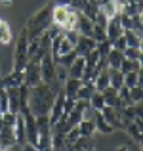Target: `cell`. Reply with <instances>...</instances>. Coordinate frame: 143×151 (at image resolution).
<instances>
[{
	"label": "cell",
	"mask_w": 143,
	"mask_h": 151,
	"mask_svg": "<svg viewBox=\"0 0 143 151\" xmlns=\"http://www.w3.org/2000/svg\"><path fill=\"white\" fill-rule=\"evenodd\" d=\"M0 84H2V88H14V86L25 84L23 71H14V69H11L10 75H6V77H0Z\"/></svg>",
	"instance_id": "cell-9"
},
{
	"label": "cell",
	"mask_w": 143,
	"mask_h": 151,
	"mask_svg": "<svg viewBox=\"0 0 143 151\" xmlns=\"http://www.w3.org/2000/svg\"><path fill=\"white\" fill-rule=\"evenodd\" d=\"M14 145H17L14 126H6V124H4L2 128H0V147L8 149V147H14Z\"/></svg>",
	"instance_id": "cell-10"
},
{
	"label": "cell",
	"mask_w": 143,
	"mask_h": 151,
	"mask_svg": "<svg viewBox=\"0 0 143 151\" xmlns=\"http://www.w3.org/2000/svg\"><path fill=\"white\" fill-rule=\"evenodd\" d=\"M2 151H19L17 145H14V147H8V149H2Z\"/></svg>",
	"instance_id": "cell-42"
},
{
	"label": "cell",
	"mask_w": 143,
	"mask_h": 151,
	"mask_svg": "<svg viewBox=\"0 0 143 151\" xmlns=\"http://www.w3.org/2000/svg\"><path fill=\"white\" fill-rule=\"evenodd\" d=\"M95 46H97V42H95L92 37H84V35H80L77 46H74V50H77V54L80 55V58H84V55H88Z\"/></svg>",
	"instance_id": "cell-11"
},
{
	"label": "cell",
	"mask_w": 143,
	"mask_h": 151,
	"mask_svg": "<svg viewBox=\"0 0 143 151\" xmlns=\"http://www.w3.org/2000/svg\"><path fill=\"white\" fill-rule=\"evenodd\" d=\"M94 92H95V88H94V86L82 84L80 88H78V92H77V100H88V101H90V98L94 96Z\"/></svg>",
	"instance_id": "cell-26"
},
{
	"label": "cell",
	"mask_w": 143,
	"mask_h": 151,
	"mask_svg": "<svg viewBox=\"0 0 143 151\" xmlns=\"http://www.w3.org/2000/svg\"><path fill=\"white\" fill-rule=\"evenodd\" d=\"M109 69V78H111V86L113 88H122L124 86V73H122L120 69H111V67H107Z\"/></svg>",
	"instance_id": "cell-20"
},
{
	"label": "cell",
	"mask_w": 143,
	"mask_h": 151,
	"mask_svg": "<svg viewBox=\"0 0 143 151\" xmlns=\"http://www.w3.org/2000/svg\"><path fill=\"white\" fill-rule=\"evenodd\" d=\"M122 61H124V52L111 48V52L107 54V67H111V69H118Z\"/></svg>",
	"instance_id": "cell-18"
},
{
	"label": "cell",
	"mask_w": 143,
	"mask_h": 151,
	"mask_svg": "<svg viewBox=\"0 0 143 151\" xmlns=\"http://www.w3.org/2000/svg\"><path fill=\"white\" fill-rule=\"evenodd\" d=\"M4 126V122H2V115H0V128H2Z\"/></svg>",
	"instance_id": "cell-46"
},
{
	"label": "cell",
	"mask_w": 143,
	"mask_h": 151,
	"mask_svg": "<svg viewBox=\"0 0 143 151\" xmlns=\"http://www.w3.org/2000/svg\"><path fill=\"white\" fill-rule=\"evenodd\" d=\"M118 69L122 71V73H137V71L141 69V63H139V59H128V58H124V61L120 63V67Z\"/></svg>",
	"instance_id": "cell-22"
},
{
	"label": "cell",
	"mask_w": 143,
	"mask_h": 151,
	"mask_svg": "<svg viewBox=\"0 0 143 151\" xmlns=\"http://www.w3.org/2000/svg\"><path fill=\"white\" fill-rule=\"evenodd\" d=\"M92 121H94V124H95V130L97 132H101V134H111L113 132V126L107 122V119L103 117V113L101 111H94V117H92Z\"/></svg>",
	"instance_id": "cell-13"
},
{
	"label": "cell",
	"mask_w": 143,
	"mask_h": 151,
	"mask_svg": "<svg viewBox=\"0 0 143 151\" xmlns=\"http://www.w3.org/2000/svg\"><path fill=\"white\" fill-rule=\"evenodd\" d=\"M55 78H57L59 84H63V82L69 78V69H67L65 65H59V63H55Z\"/></svg>",
	"instance_id": "cell-28"
},
{
	"label": "cell",
	"mask_w": 143,
	"mask_h": 151,
	"mask_svg": "<svg viewBox=\"0 0 143 151\" xmlns=\"http://www.w3.org/2000/svg\"><path fill=\"white\" fill-rule=\"evenodd\" d=\"M117 151H128V147H126V145H122V147H118Z\"/></svg>",
	"instance_id": "cell-43"
},
{
	"label": "cell",
	"mask_w": 143,
	"mask_h": 151,
	"mask_svg": "<svg viewBox=\"0 0 143 151\" xmlns=\"http://www.w3.org/2000/svg\"><path fill=\"white\" fill-rule=\"evenodd\" d=\"M111 44H113V48H114V50H120V52H124L126 48H128V42H126L124 35H120L118 38H114V40L111 42Z\"/></svg>",
	"instance_id": "cell-32"
},
{
	"label": "cell",
	"mask_w": 143,
	"mask_h": 151,
	"mask_svg": "<svg viewBox=\"0 0 143 151\" xmlns=\"http://www.w3.org/2000/svg\"><path fill=\"white\" fill-rule=\"evenodd\" d=\"M29 86H14V88H6L8 92V103H10L11 113H23L29 109Z\"/></svg>",
	"instance_id": "cell-3"
},
{
	"label": "cell",
	"mask_w": 143,
	"mask_h": 151,
	"mask_svg": "<svg viewBox=\"0 0 143 151\" xmlns=\"http://www.w3.org/2000/svg\"><path fill=\"white\" fill-rule=\"evenodd\" d=\"M77 58H78L77 50H73V52H69V54H65V55H59V58L55 59V63H59V65H65V67H69V65H71V63H73Z\"/></svg>",
	"instance_id": "cell-27"
},
{
	"label": "cell",
	"mask_w": 143,
	"mask_h": 151,
	"mask_svg": "<svg viewBox=\"0 0 143 151\" xmlns=\"http://www.w3.org/2000/svg\"><path fill=\"white\" fill-rule=\"evenodd\" d=\"M61 92V86H51L40 82L38 86L29 90V111L38 117V115H48L51 109L55 96Z\"/></svg>",
	"instance_id": "cell-1"
},
{
	"label": "cell",
	"mask_w": 143,
	"mask_h": 151,
	"mask_svg": "<svg viewBox=\"0 0 143 151\" xmlns=\"http://www.w3.org/2000/svg\"><path fill=\"white\" fill-rule=\"evenodd\" d=\"M78 138H80V132H78V126H73V128H71L69 132L65 134V140H67V144H73V142H77Z\"/></svg>",
	"instance_id": "cell-36"
},
{
	"label": "cell",
	"mask_w": 143,
	"mask_h": 151,
	"mask_svg": "<svg viewBox=\"0 0 143 151\" xmlns=\"http://www.w3.org/2000/svg\"><path fill=\"white\" fill-rule=\"evenodd\" d=\"M84 61H86V65H90V67H97L99 61H101V54H99V50L94 48L88 55H84Z\"/></svg>",
	"instance_id": "cell-25"
},
{
	"label": "cell",
	"mask_w": 143,
	"mask_h": 151,
	"mask_svg": "<svg viewBox=\"0 0 143 151\" xmlns=\"http://www.w3.org/2000/svg\"><path fill=\"white\" fill-rule=\"evenodd\" d=\"M14 35H11V29L2 17H0V44H10Z\"/></svg>",
	"instance_id": "cell-23"
},
{
	"label": "cell",
	"mask_w": 143,
	"mask_h": 151,
	"mask_svg": "<svg viewBox=\"0 0 143 151\" xmlns=\"http://www.w3.org/2000/svg\"><path fill=\"white\" fill-rule=\"evenodd\" d=\"M19 151H21V149H19Z\"/></svg>",
	"instance_id": "cell-48"
},
{
	"label": "cell",
	"mask_w": 143,
	"mask_h": 151,
	"mask_svg": "<svg viewBox=\"0 0 143 151\" xmlns=\"http://www.w3.org/2000/svg\"><path fill=\"white\" fill-rule=\"evenodd\" d=\"M54 4H61V6H71V0H54Z\"/></svg>",
	"instance_id": "cell-40"
},
{
	"label": "cell",
	"mask_w": 143,
	"mask_h": 151,
	"mask_svg": "<svg viewBox=\"0 0 143 151\" xmlns=\"http://www.w3.org/2000/svg\"><path fill=\"white\" fill-rule=\"evenodd\" d=\"M73 12H74L73 6H61V4H54V10H51V21H54L55 25H59V29H61L63 23L67 21V17H69Z\"/></svg>",
	"instance_id": "cell-7"
},
{
	"label": "cell",
	"mask_w": 143,
	"mask_h": 151,
	"mask_svg": "<svg viewBox=\"0 0 143 151\" xmlns=\"http://www.w3.org/2000/svg\"><path fill=\"white\" fill-rule=\"evenodd\" d=\"M29 63V35L23 29L15 44V54H14V71H23L25 65Z\"/></svg>",
	"instance_id": "cell-4"
},
{
	"label": "cell",
	"mask_w": 143,
	"mask_h": 151,
	"mask_svg": "<svg viewBox=\"0 0 143 151\" xmlns=\"http://www.w3.org/2000/svg\"><path fill=\"white\" fill-rule=\"evenodd\" d=\"M15 121H17V113H11V111H6V113L2 115V122L6 126H14Z\"/></svg>",
	"instance_id": "cell-33"
},
{
	"label": "cell",
	"mask_w": 143,
	"mask_h": 151,
	"mask_svg": "<svg viewBox=\"0 0 143 151\" xmlns=\"http://www.w3.org/2000/svg\"><path fill=\"white\" fill-rule=\"evenodd\" d=\"M124 86H128V88L137 86V73H126L124 75Z\"/></svg>",
	"instance_id": "cell-35"
},
{
	"label": "cell",
	"mask_w": 143,
	"mask_h": 151,
	"mask_svg": "<svg viewBox=\"0 0 143 151\" xmlns=\"http://www.w3.org/2000/svg\"><path fill=\"white\" fill-rule=\"evenodd\" d=\"M105 33H107V40L113 42L114 38H118L120 35H124V29H122V23H120V17L114 15L107 21V27H105Z\"/></svg>",
	"instance_id": "cell-8"
},
{
	"label": "cell",
	"mask_w": 143,
	"mask_h": 151,
	"mask_svg": "<svg viewBox=\"0 0 143 151\" xmlns=\"http://www.w3.org/2000/svg\"><path fill=\"white\" fill-rule=\"evenodd\" d=\"M137 48H139V50L143 52V38H141V40H139V46H137Z\"/></svg>",
	"instance_id": "cell-44"
},
{
	"label": "cell",
	"mask_w": 143,
	"mask_h": 151,
	"mask_svg": "<svg viewBox=\"0 0 143 151\" xmlns=\"http://www.w3.org/2000/svg\"><path fill=\"white\" fill-rule=\"evenodd\" d=\"M139 54H141V50L136 48V46H128L124 50V58H128V59H139Z\"/></svg>",
	"instance_id": "cell-34"
},
{
	"label": "cell",
	"mask_w": 143,
	"mask_h": 151,
	"mask_svg": "<svg viewBox=\"0 0 143 151\" xmlns=\"http://www.w3.org/2000/svg\"><path fill=\"white\" fill-rule=\"evenodd\" d=\"M105 105H107V103H105V98H103V94L95 90V92H94V96L90 98V107H92L94 111H101Z\"/></svg>",
	"instance_id": "cell-24"
},
{
	"label": "cell",
	"mask_w": 143,
	"mask_h": 151,
	"mask_svg": "<svg viewBox=\"0 0 143 151\" xmlns=\"http://www.w3.org/2000/svg\"><path fill=\"white\" fill-rule=\"evenodd\" d=\"M74 29H77L80 35H84V37H92L94 21L88 17V15H84L82 12H78V19H77V27H74Z\"/></svg>",
	"instance_id": "cell-12"
},
{
	"label": "cell",
	"mask_w": 143,
	"mask_h": 151,
	"mask_svg": "<svg viewBox=\"0 0 143 151\" xmlns=\"http://www.w3.org/2000/svg\"><path fill=\"white\" fill-rule=\"evenodd\" d=\"M82 86V81L80 78H67L65 82H63V94H65V98H73V100H77V92L78 88Z\"/></svg>",
	"instance_id": "cell-15"
},
{
	"label": "cell",
	"mask_w": 143,
	"mask_h": 151,
	"mask_svg": "<svg viewBox=\"0 0 143 151\" xmlns=\"http://www.w3.org/2000/svg\"><path fill=\"white\" fill-rule=\"evenodd\" d=\"M73 109H74V100H73V98H65V105H63V111H65V115H69Z\"/></svg>",
	"instance_id": "cell-37"
},
{
	"label": "cell",
	"mask_w": 143,
	"mask_h": 151,
	"mask_svg": "<svg viewBox=\"0 0 143 151\" xmlns=\"http://www.w3.org/2000/svg\"><path fill=\"white\" fill-rule=\"evenodd\" d=\"M114 2H117L118 6H124V4H126V2H130V0H114Z\"/></svg>",
	"instance_id": "cell-41"
},
{
	"label": "cell",
	"mask_w": 143,
	"mask_h": 151,
	"mask_svg": "<svg viewBox=\"0 0 143 151\" xmlns=\"http://www.w3.org/2000/svg\"><path fill=\"white\" fill-rule=\"evenodd\" d=\"M97 8H99V10H101L109 19H111V17H114V15H118V12H120V6H118L114 0H105V2L99 4Z\"/></svg>",
	"instance_id": "cell-19"
},
{
	"label": "cell",
	"mask_w": 143,
	"mask_h": 151,
	"mask_svg": "<svg viewBox=\"0 0 143 151\" xmlns=\"http://www.w3.org/2000/svg\"><path fill=\"white\" fill-rule=\"evenodd\" d=\"M40 73H42V82L51 86H61L55 78V59L51 55V52L44 54V58L40 59Z\"/></svg>",
	"instance_id": "cell-5"
},
{
	"label": "cell",
	"mask_w": 143,
	"mask_h": 151,
	"mask_svg": "<svg viewBox=\"0 0 143 151\" xmlns=\"http://www.w3.org/2000/svg\"><path fill=\"white\" fill-rule=\"evenodd\" d=\"M92 38H94L95 42H103V40H107L105 27H101V25H95V23H94V33H92Z\"/></svg>",
	"instance_id": "cell-29"
},
{
	"label": "cell",
	"mask_w": 143,
	"mask_h": 151,
	"mask_svg": "<svg viewBox=\"0 0 143 151\" xmlns=\"http://www.w3.org/2000/svg\"><path fill=\"white\" fill-rule=\"evenodd\" d=\"M88 2H90V0H71V6H73L74 10H78V12H80L82 8H84L86 4H88Z\"/></svg>",
	"instance_id": "cell-38"
},
{
	"label": "cell",
	"mask_w": 143,
	"mask_h": 151,
	"mask_svg": "<svg viewBox=\"0 0 143 151\" xmlns=\"http://www.w3.org/2000/svg\"><path fill=\"white\" fill-rule=\"evenodd\" d=\"M14 132H15L17 145L27 144V132H25V119H23V113H17V121H15V124H14Z\"/></svg>",
	"instance_id": "cell-14"
},
{
	"label": "cell",
	"mask_w": 143,
	"mask_h": 151,
	"mask_svg": "<svg viewBox=\"0 0 143 151\" xmlns=\"http://www.w3.org/2000/svg\"><path fill=\"white\" fill-rule=\"evenodd\" d=\"M84 67H86V61L84 58H80L78 55L77 59H74L73 63H71L67 69H69V77L71 78H82V73H84Z\"/></svg>",
	"instance_id": "cell-17"
},
{
	"label": "cell",
	"mask_w": 143,
	"mask_h": 151,
	"mask_svg": "<svg viewBox=\"0 0 143 151\" xmlns=\"http://www.w3.org/2000/svg\"><path fill=\"white\" fill-rule=\"evenodd\" d=\"M51 10H54V2L46 4L42 10H38L34 15H31V19L27 21L25 25V31L29 35V40H34V38H40L42 35L50 29L51 21Z\"/></svg>",
	"instance_id": "cell-2"
},
{
	"label": "cell",
	"mask_w": 143,
	"mask_h": 151,
	"mask_svg": "<svg viewBox=\"0 0 143 151\" xmlns=\"http://www.w3.org/2000/svg\"><path fill=\"white\" fill-rule=\"evenodd\" d=\"M94 86H95V90H97V92H103L107 86H111L109 69H107V67H103V69L97 73V77H95V81H94Z\"/></svg>",
	"instance_id": "cell-16"
},
{
	"label": "cell",
	"mask_w": 143,
	"mask_h": 151,
	"mask_svg": "<svg viewBox=\"0 0 143 151\" xmlns=\"http://www.w3.org/2000/svg\"><path fill=\"white\" fill-rule=\"evenodd\" d=\"M78 132H80V136H94L97 130H95V124L92 119H82L80 122H78Z\"/></svg>",
	"instance_id": "cell-21"
},
{
	"label": "cell",
	"mask_w": 143,
	"mask_h": 151,
	"mask_svg": "<svg viewBox=\"0 0 143 151\" xmlns=\"http://www.w3.org/2000/svg\"><path fill=\"white\" fill-rule=\"evenodd\" d=\"M23 77H25V84L29 86V88H34V86H38L42 82V73H40V63L38 61H31L25 65V69H23Z\"/></svg>",
	"instance_id": "cell-6"
},
{
	"label": "cell",
	"mask_w": 143,
	"mask_h": 151,
	"mask_svg": "<svg viewBox=\"0 0 143 151\" xmlns=\"http://www.w3.org/2000/svg\"><path fill=\"white\" fill-rule=\"evenodd\" d=\"M130 98H132L134 103L143 101V86H134V88H130Z\"/></svg>",
	"instance_id": "cell-31"
},
{
	"label": "cell",
	"mask_w": 143,
	"mask_h": 151,
	"mask_svg": "<svg viewBox=\"0 0 143 151\" xmlns=\"http://www.w3.org/2000/svg\"><path fill=\"white\" fill-rule=\"evenodd\" d=\"M124 38H126V42H128V46H136V48L139 46V40H141L136 31H124Z\"/></svg>",
	"instance_id": "cell-30"
},
{
	"label": "cell",
	"mask_w": 143,
	"mask_h": 151,
	"mask_svg": "<svg viewBox=\"0 0 143 151\" xmlns=\"http://www.w3.org/2000/svg\"><path fill=\"white\" fill-rule=\"evenodd\" d=\"M139 144H141V151H143V136H141V140H139Z\"/></svg>",
	"instance_id": "cell-47"
},
{
	"label": "cell",
	"mask_w": 143,
	"mask_h": 151,
	"mask_svg": "<svg viewBox=\"0 0 143 151\" xmlns=\"http://www.w3.org/2000/svg\"><path fill=\"white\" fill-rule=\"evenodd\" d=\"M137 86H143V67L137 71Z\"/></svg>",
	"instance_id": "cell-39"
},
{
	"label": "cell",
	"mask_w": 143,
	"mask_h": 151,
	"mask_svg": "<svg viewBox=\"0 0 143 151\" xmlns=\"http://www.w3.org/2000/svg\"><path fill=\"white\" fill-rule=\"evenodd\" d=\"M139 63H141V67H143V52L139 54Z\"/></svg>",
	"instance_id": "cell-45"
}]
</instances>
